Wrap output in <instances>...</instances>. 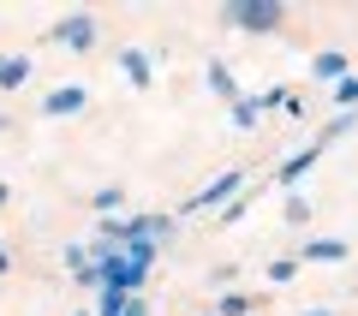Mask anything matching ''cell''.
<instances>
[{"label": "cell", "instance_id": "cell-1", "mask_svg": "<svg viewBox=\"0 0 358 316\" xmlns=\"http://www.w3.org/2000/svg\"><path fill=\"white\" fill-rule=\"evenodd\" d=\"M0 203H6V191H0Z\"/></svg>", "mask_w": 358, "mask_h": 316}]
</instances>
